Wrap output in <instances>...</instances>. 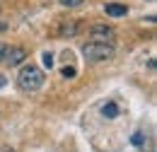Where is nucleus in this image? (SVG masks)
Wrapping results in <instances>:
<instances>
[{
  "instance_id": "nucleus-1",
  "label": "nucleus",
  "mask_w": 157,
  "mask_h": 152,
  "mask_svg": "<svg viewBox=\"0 0 157 152\" xmlns=\"http://www.w3.org/2000/svg\"><path fill=\"white\" fill-rule=\"evenodd\" d=\"M44 73H41V68H36V65H22L20 75H17V82H20V87L24 89V92H36V89H41V85H44Z\"/></svg>"
},
{
  "instance_id": "nucleus-2",
  "label": "nucleus",
  "mask_w": 157,
  "mask_h": 152,
  "mask_svg": "<svg viewBox=\"0 0 157 152\" xmlns=\"http://www.w3.org/2000/svg\"><path fill=\"white\" fill-rule=\"evenodd\" d=\"M114 53H116L114 44H106V41H90L82 46V56L87 60H109L114 58Z\"/></svg>"
},
{
  "instance_id": "nucleus-3",
  "label": "nucleus",
  "mask_w": 157,
  "mask_h": 152,
  "mask_svg": "<svg viewBox=\"0 0 157 152\" xmlns=\"http://www.w3.org/2000/svg\"><path fill=\"white\" fill-rule=\"evenodd\" d=\"M90 36H92V41H106V44H111V39L116 36V34H114V29L106 27V24H94V27L90 29Z\"/></svg>"
},
{
  "instance_id": "nucleus-4",
  "label": "nucleus",
  "mask_w": 157,
  "mask_h": 152,
  "mask_svg": "<svg viewBox=\"0 0 157 152\" xmlns=\"http://www.w3.org/2000/svg\"><path fill=\"white\" fill-rule=\"evenodd\" d=\"M24 58H27V51L22 48V46H12V48H7L5 51V63L10 65V68H15V65H22L24 63Z\"/></svg>"
},
{
  "instance_id": "nucleus-5",
  "label": "nucleus",
  "mask_w": 157,
  "mask_h": 152,
  "mask_svg": "<svg viewBox=\"0 0 157 152\" xmlns=\"http://www.w3.org/2000/svg\"><path fill=\"white\" fill-rule=\"evenodd\" d=\"M104 10H106L109 17H126V15H128V7H126V5H118V2H109Z\"/></svg>"
},
{
  "instance_id": "nucleus-6",
  "label": "nucleus",
  "mask_w": 157,
  "mask_h": 152,
  "mask_svg": "<svg viewBox=\"0 0 157 152\" xmlns=\"http://www.w3.org/2000/svg\"><path fill=\"white\" fill-rule=\"evenodd\" d=\"M101 114H104V118H116V116H118L116 101H106V104H104V109H101Z\"/></svg>"
},
{
  "instance_id": "nucleus-7",
  "label": "nucleus",
  "mask_w": 157,
  "mask_h": 152,
  "mask_svg": "<svg viewBox=\"0 0 157 152\" xmlns=\"http://www.w3.org/2000/svg\"><path fill=\"white\" fill-rule=\"evenodd\" d=\"M75 32H78L75 24H63V27H60V34H63V36H65V34H68V36H75Z\"/></svg>"
},
{
  "instance_id": "nucleus-8",
  "label": "nucleus",
  "mask_w": 157,
  "mask_h": 152,
  "mask_svg": "<svg viewBox=\"0 0 157 152\" xmlns=\"http://www.w3.org/2000/svg\"><path fill=\"white\" fill-rule=\"evenodd\" d=\"M41 63H44V68H48V70H51V68H53V56L46 51V53L41 56Z\"/></svg>"
},
{
  "instance_id": "nucleus-9",
  "label": "nucleus",
  "mask_w": 157,
  "mask_h": 152,
  "mask_svg": "<svg viewBox=\"0 0 157 152\" xmlns=\"http://www.w3.org/2000/svg\"><path fill=\"white\" fill-rule=\"evenodd\" d=\"M75 73H78V70H75L73 65H65V68L60 70V75H63V77H68V80H70V77H75Z\"/></svg>"
},
{
  "instance_id": "nucleus-10",
  "label": "nucleus",
  "mask_w": 157,
  "mask_h": 152,
  "mask_svg": "<svg viewBox=\"0 0 157 152\" xmlns=\"http://www.w3.org/2000/svg\"><path fill=\"white\" fill-rule=\"evenodd\" d=\"M85 0H60V5L63 7H78V5H82Z\"/></svg>"
},
{
  "instance_id": "nucleus-11",
  "label": "nucleus",
  "mask_w": 157,
  "mask_h": 152,
  "mask_svg": "<svg viewBox=\"0 0 157 152\" xmlns=\"http://www.w3.org/2000/svg\"><path fill=\"white\" fill-rule=\"evenodd\" d=\"M5 51H7V46H5V44H0V60L5 58Z\"/></svg>"
},
{
  "instance_id": "nucleus-12",
  "label": "nucleus",
  "mask_w": 157,
  "mask_h": 152,
  "mask_svg": "<svg viewBox=\"0 0 157 152\" xmlns=\"http://www.w3.org/2000/svg\"><path fill=\"white\" fill-rule=\"evenodd\" d=\"M0 152H15V150H12V147H2Z\"/></svg>"
},
{
  "instance_id": "nucleus-13",
  "label": "nucleus",
  "mask_w": 157,
  "mask_h": 152,
  "mask_svg": "<svg viewBox=\"0 0 157 152\" xmlns=\"http://www.w3.org/2000/svg\"><path fill=\"white\" fill-rule=\"evenodd\" d=\"M0 87H5V77L0 75Z\"/></svg>"
},
{
  "instance_id": "nucleus-14",
  "label": "nucleus",
  "mask_w": 157,
  "mask_h": 152,
  "mask_svg": "<svg viewBox=\"0 0 157 152\" xmlns=\"http://www.w3.org/2000/svg\"><path fill=\"white\" fill-rule=\"evenodd\" d=\"M150 2H152V0H150Z\"/></svg>"
}]
</instances>
